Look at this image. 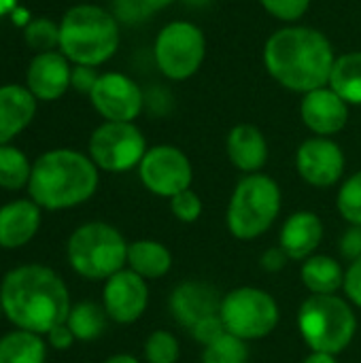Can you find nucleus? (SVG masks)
<instances>
[{
  "instance_id": "obj_40",
  "label": "nucleus",
  "mask_w": 361,
  "mask_h": 363,
  "mask_svg": "<svg viewBox=\"0 0 361 363\" xmlns=\"http://www.w3.org/2000/svg\"><path fill=\"white\" fill-rule=\"evenodd\" d=\"M177 0H140V6L145 11V15H151V13H157V11H164L168 9L170 4H174Z\"/></svg>"
},
{
  "instance_id": "obj_6",
  "label": "nucleus",
  "mask_w": 361,
  "mask_h": 363,
  "mask_svg": "<svg viewBox=\"0 0 361 363\" xmlns=\"http://www.w3.org/2000/svg\"><path fill=\"white\" fill-rule=\"evenodd\" d=\"M126 236L106 221H87L72 230L66 240V259L74 274L85 281H106L128 264Z\"/></svg>"
},
{
  "instance_id": "obj_3",
  "label": "nucleus",
  "mask_w": 361,
  "mask_h": 363,
  "mask_svg": "<svg viewBox=\"0 0 361 363\" xmlns=\"http://www.w3.org/2000/svg\"><path fill=\"white\" fill-rule=\"evenodd\" d=\"M100 170L91 157L77 149H49L32 162L30 198L49 213L68 211L94 198Z\"/></svg>"
},
{
  "instance_id": "obj_24",
  "label": "nucleus",
  "mask_w": 361,
  "mask_h": 363,
  "mask_svg": "<svg viewBox=\"0 0 361 363\" xmlns=\"http://www.w3.org/2000/svg\"><path fill=\"white\" fill-rule=\"evenodd\" d=\"M47 340L40 334L11 330L0 338V363H45Z\"/></svg>"
},
{
  "instance_id": "obj_42",
  "label": "nucleus",
  "mask_w": 361,
  "mask_h": 363,
  "mask_svg": "<svg viewBox=\"0 0 361 363\" xmlns=\"http://www.w3.org/2000/svg\"><path fill=\"white\" fill-rule=\"evenodd\" d=\"M11 19H13V23H15V26L26 28V26L30 23V13H28L23 6H15V9H13V13H11Z\"/></svg>"
},
{
  "instance_id": "obj_35",
  "label": "nucleus",
  "mask_w": 361,
  "mask_h": 363,
  "mask_svg": "<svg viewBox=\"0 0 361 363\" xmlns=\"http://www.w3.org/2000/svg\"><path fill=\"white\" fill-rule=\"evenodd\" d=\"M345 298L361 311V257L351 262L345 270V285H343Z\"/></svg>"
},
{
  "instance_id": "obj_36",
  "label": "nucleus",
  "mask_w": 361,
  "mask_h": 363,
  "mask_svg": "<svg viewBox=\"0 0 361 363\" xmlns=\"http://www.w3.org/2000/svg\"><path fill=\"white\" fill-rule=\"evenodd\" d=\"M340 257L349 264L361 257V225H349L338 240Z\"/></svg>"
},
{
  "instance_id": "obj_43",
  "label": "nucleus",
  "mask_w": 361,
  "mask_h": 363,
  "mask_svg": "<svg viewBox=\"0 0 361 363\" xmlns=\"http://www.w3.org/2000/svg\"><path fill=\"white\" fill-rule=\"evenodd\" d=\"M104 363H140L138 357L130 355V353H117V355H111L109 359H104Z\"/></svg>"
},
{
  "instance_id": "obj_37",
  "label": "nucleus",
  "mask_w": 361,
  "mask_h": 363,
  "mask_svg": "<svg viewBox=\"0 0 361 363\" xmlns=\"http://www.w3.org/2000/svg\"><path fill=\"white\" fill-rule=\"evenodd\" d=\"M100 72L91 66H74L72 64V77H70V89H77L85 96H89V91L94 89L96 81H98Z\"/></svg>"
},
{
  "instance_id": "obj_7",
  "label": "nucleus",
  "mask_w": 361,
  "mask_h": 363,
  "mask_svg": "<svg viewBox=\"0 0 361 363\" xmlns=\"http://www.w3.org/2000/svg\"><path fill=\"white\" fill-rule=\"evenodd\" d=\"M298 332L311 351L338 355L355 340V306L338 294L309 296L298 311Z\"/></svg>"
},
{
  "instance_id": "obj_14",
  "label": "nucleus",
  "mask_w": 361,
  "mask_h": 363,
  "mask_svg": "<svg viewBox=\"0 0 361 363\" xmlns=\"http://www.w3.org/2000/svg\"><path fill=\"white\" fill-rule=\"evenodd\" d=\"M102 306L113 323L132 325L147 313L149 306V285L143 277L130 268L119 270L104 281Z\"/></svg>"
},
{
  "instance_id": "obj_21",
  "label": "nucleus",
  "mask_w": 361,
  "mask_h": 363,
  "mask_svg": "<svg viewBox=\"0 0 361 363\" xmlns=\"http://www.w3.org/2000/svg\"><path fill=\"white\" fill-rule=\"evenodd\" d=\"M38 100L26 85H0V145H11L34 121Z\"/></svg>"
},
{
  "instance_id": "obj_27",
  "label": "nucleus",
  "mask_w": 361,
  "mask_h": 363,
  "mask_svg": "<svg viewBox=\"0 0 361 363\" xmlns=\"http://www.w3.org/2000/svg\"><path fill=\"white\" fill-rule=\"evenodd\" d=\"M32 177L30 157L15 145H0V189L21 191L28 189Z\"/></svg>"
},
{
  "instance_id": "obj_5",
  "label": "nucleus",
  "mask_w": 361,
  "mask_h": 363,
  "mask_svg": "<svg viewBox=\"0 0 361 363\" xmlns=\"http://www.w3.org/2000/svg\"><path fill=\"white\" fill-rule=\"evenodd\" d=\"M281 208L283 191L272 177L266 172L243 174L228 202V232L236 240H255L274 225Z\"/></svg>"
},
{
  "instance_id": "obj_38",
  "label": "nucleus",
  "mask_w": 361,
  "mask_h": 363,
  "mask_svg": "<svg viewBox=\"0 0 361 363\" xmlns=\"http://www.w3.org/2000/svg\"><path fill=\"white\" fill-rule=\"evenodd\" d=\"M45 340H47V347L53 349V351H68L77 342L74 334L70 332V328L66 323H60L53 330H49L45 334Z\"/></svg>"
},
{
  "instance_id": "obj_1",
  "label": "nucleus",
  "mask_w": 361,
  "mask_h": 363,
  "mask_svg": "<svg viewBox=\"0 0 361 363\" xmlns=\"http://www.w3.org/2000/svg\"><path fill=\"white\" fill-rule=\"evenodd\" d=\"M336 51L326 32L304 23H289L274 30L262 49L268 77L283 89L309 94L328 85Z\"/></svg>"
},
{
  "instance_id": "obj_25",
  "label": "nucleus",
  "mask_w": 361,
  "mask_h": 363,
  "mask_svg": "<svg viewBox=\"0 0 361 363\" xmlns=\"http://www.w3.org/2000/svg\"><path fill=\"white\" fill-rule=\"evenodd\" d=\"M328 85L349 104L361 106V51H345L336 55Z\"/></svg>"
},
{
  "instance_id": "obj_13",
  "label": "nucleus",
  "mask_w": 361,
  "mask_h": 363,
  "mask_svg": "<svg viewBox=\"0 0 361 363\" xmlns=\"http://www.w3.org/2000/svg\"><path fill=\"white\" fill-rule=\"evenodd\" d=\"M345 151L334 138L309 136L296 149V170L311 187L328 189L338 185L345 177Z\"/></svg>"
},
{
  "instance_id": "obj_2",
  "label": "nucleus",
  "mask_w": 361,
  "mask_h": 363,
  "mask_svg": "<svg viewBox=\"0 0 361 363\" xmlns=\"http://www.w3.org/2000/svg\"><path fill=\"white\" fill-rule=\"evenodd\" d=\"M4 319L15 330L45 336L70 313V291L64 279L45 264H23L0 281Z\"/></svg>"
},
{
  "instance_id": "obj_26",
  "label": "nucleus",
  "mask_w": 361,
  "mask_h": 363,
  "mask_svg": "<svg viewBox=\"0 0 361 363\" xmlns=\"http://www.w3.org/2000/svg\"><path fill=\"white\" fill-rule=\"evenodd\" d=\"M109 315L102 304L96 302H77L70 306V313L66 317V325L74 334L77 342H91L100 338L106 332L109 325Z\"/></svg>"
},
{
  "instance_id": "obj_16",
  "label": "nucleus",
  "mask_w": 361,
  "mask_h": 363,
  "mask_svg": "<svg viewBox=\"0 0 361 363\" xmlns=\"http://www.w3.org/2000/svg\"><path fill=\"white\" fill-rule=\"evenodd\" d=\"M221 300L223 296L215 285L204 281H185L172 289L168 308L172 319L189 332L200 321L219 315Z\"/></svg>"
},
{
  "instance_id": "obj_4",
  "label": "nucleus",
  "mask_w": 361,
  "mask_h": 363,
  "mask_svg": "<svg viewBox=\"0 0 361 363\" xmlns=\"http://www.w3.org/2000/svg\"><path fill=\"white\" fill-rule=\"evenodd\" d=\"M119 19L98 4H74L60 21V51L74 66L98 68L119 49Z\"/></svg>"
},
{
  "instance_id": "obj_39",
  "label": "nucleus",
  "mask_w": 361,
  "mask_h": 363,
  "mask_svg": "<svg viewBox=\"0 0 361 363\" xmlns=\"http://www.w3.org/2000/svg\"><path fill=\"white\" fill-rule=\"evenodd\" d=\"M289 262H291V259L287 257V253H285L279 245H277V247L266 249V251L262 253V257H260V266H262L266 272H270V274L281 272Z\"/></svg>"
},
{
  "instance_id": "obj_20",
  "label": "nucleus",
  "mask_w": 361,
  "mask_h": 363,
  "mask_svg": "<svg viewBox=\"0 0 361 363\" xmlns=\"http://www.w3.org/2000/svg\"><path fill=\"white\" fill-rule=\"evenodd\" d=\"M226 155L238 172L253 174L262 172V168L266 166L270 147L257 125L236 123L226 136Z\"/></svg>"
},
{
  "instance_id": "obj_28",
  "label": "nucleus",
  "mask_w": 361,
  "mask_h": 363,
  "mask_svg": "<svg viewBox=\"0 0 361 363\" xmlns=\"http://www.w3.org/2000/svg\"><path fill=\"white\" fill-rule=\"evenodd\" d=\"M202 363H249V342L223 334L202 351Z\"/></svg>"
},
{
  "instance_id": "obj_30",
  "label": "nucleus",
  "mask_w": 361,
  "mask_h": 363,
  "mask_svg": "<svg viewBox=\"0 0 361 363\" xmlns=\"http://www.w3.org/2000/svg\"><path fill=\"white\" fill-rule=\"evenodd\" d=\"M336 211L349 225H361V170L340 181Z\"/></svg>"
},
{
  "instance_id": "obj_10",
  "label": "nucleus",
  "mask_w": 361,
  "mask_h": 363,
  "mask_svg": "<svg viewBox=\"0 0 361 363\" xmlns=\"http://www.w3.org/2000/svg\"><path fill=\"white\" fill-rule=\"evenodd\" d=\"M147 138L136 123L102 121L87 140V155L100 172L121 174L138 168L147 153Z\"/></svg>"
},
{
  "instance_id": "obj_34",
  "label": "nucleus",
  "mask_w": 361,
  "mask_h": 363,
  "mask_svg": "<svg viewBox=\"0 0 361 363\" xmlns=\"http://www.w3.org/2000/svg\"><path fill=\"white\" fill-rule=\"evenodd\" d=\"M189 334L198 345L209 347L211 342H215L217 338H221L226 334V325L221 321V315H215V317H209V319L200 321L196 328L189 330Z\"/></svg>"
},
{
  "instance_id": "obj_9",
  "label": "nucleus",
  "mask_w": 361,
  "mask_h": 363,
  "mask_svg": "<svg viewBox=\"0 0 361 363\" xmlns=\"http://www.w3.org/2000/svg\"><path fill=\"white\" fill-rule=\"evenodd\" d=\"M219 315L226 332L245 342L270 336L281 321V308L274 296L251 285L228 291L221 300Z\"/></svg>"
},
{
  "instance_id": "obj_17",
  "label": "nucleus",
  "mask_w": 361,
  "mask_h": 363,
  "mask_svg": "<svg viewBox=\"0 0 361 363\" xmlns=\"http://www.w3.org/2000/svg\"><path fill=\"white\" fill-rule=\"evenodd\" d=\"M72 64L57 51L34 53L26 70V87L38 102H55L70 89Z\"/></svg>"
},
{
  "instance_id": "obj_45",
  "label": "nucleus",
  "mask_w": 361,
  "mask_h": 363,
  "mask_svg": "<svg viewBox=\"0 0 361 363\" xmlns=\"http://www.w3.org/2000/svg\"><path fill=\"white\" fill-rule=\"evenodd\" d=\"M185 6H189V9H202V6H206V4H211V2H215V0H181Z\"/></svg>"
},
{
  "instance_id": "obj_15",
  "label": "nucleus",
  "mask_w": 361,
  "mask_h": 363,
  "mask_svg": "<svg viewBox=\"0 0 361 363\" xmlns=\"http://www.w3.org/2000/svg\"><path fill=\"white\" fill-rule=\"evenodd\" d=\"M351 106L330 85L300 96V119L313 136L334 138L347 128Z\"/></svg>"
},
{
  "instance_id": "obj_23",
  "label": "nucleus",
  "mask_w": 361,
  "mask_h": 363,
  "mask_svg": "<svg viewBox=\"0 0 361 363\" xmlns=\"http://www.w3.org/2000/svg\"><path fill=\"white\" fill-rule=\"evenodd\" d=\"M345 270L340 259L315 253L302 262L300 281L311 296H336L345 285Z\"/></svg>"
},
{
  "instance_id": "obj_32",
  "label": "nucleus",
  "mask_w": 361,
  "mask_h": 363,
  "mask_svg": "<svg viewBox=\"0 0 361 363\" xmlns=\"http://www.w3.org/2000/svg\"><path fill=\"white\" fill-rule=\"evenodd\" d=\"M257 2L270 17L289 26V23L302 21V17L309 13L313 0H257Z\"/></svg>"
},
{
  "instance_id": "obj_12",
  "label": "nucleus",
  "mask_w": 361,
  "mask_h": 363,
  "mask_svg": "<svg viewBox=\"0 0 361 363\" xmlns=\"http://www.w3.org/2000/svg\"><path fill=\"white\" fill-rule=\"evenodd\" d=\"M87 98L94 111L102 117V121L136 123V119L140 117L147 104V96L143 87L132 77L117 70L100 72Z\"/></svg>"
},
{
  "instance_id": "obj_18",
  "label": "nucleus",
  "mask_w": 361,
  "mask_h": 363,
  "mask_svg": "<svg viewBox=\"0 0 361 363\" xmlns=\"http://www.w3.org/2000/svg\"><path fill=\"white\" fill-rule=\"evenodd\" d=\"M43 223V208L32 198H17L0 206V249L17 251L34 240Z\"/></svg>"
},
{
  "instance_id": "obj_29",
  "label": "nucleus",
  "mask_w": 361,
  "mask_h": 363,
  "mask_svg": "<svg viewBox=\"0 0 361 363\" xmlns=\"http://www.w3.org/2000/svg\"><path fill=\"white\" fill-rule=\"evenodd\" d=\"M23 40L34 53L57 51L60 49V23H55L49 17L30 19V23L23 28Z\"/></svg>"
},
{
  "instance_id": "obj_46",
  "label": "nucleus",
  "mask_w": 361,
  "mask_h": 363,
  "mask_svg": "<svg viewBox=\"0 0 361 363\" xmlns=\"http://www.w3.org/2000/svg\"><path fill=\"white\" fill-rule=\"evenodd\" d=\"M4 317V313H2V298H0V319Z\"/></svg>"
},
{
  "instance_id": "obj_31",
  "label": "nucleus",
  "mask_w": 361,
  "mask_h": 363,
  "mask_svg": "<svg viewBox=\"0 0 361 363\" xmlns=\"http://www.w3.org/2000/svg\"><path fill=\"white\" fill-rule=\"evenodd\" d=\"M143 353L147 363H177L181 357V345L172 332L155 330L147 336Z\"/></svg>"
},
{
  "instance_id": "obj_44",
  "label": "nucleus",
  "mask_w": 361,
  "mask_h": 363,
  "mask_svg": "<svg viewBox=\"0 0 361 363\" xmlns=\"http://www.w3.org/2000/svg\"><path fill=\"white\" fill-rule=\"evenodd\" d=\"M15 6H17V0H0V17L11 15Z\"/></svg>"
},
{
  "instance_id": "obj_22",
  "label": "nucleus",
  "mask_w": 361,
  "mask_h": 363,
  "mask_svg": "<svg viewBox=\"0 0 361 363\" xmlns=\"http://www.w3.org/2000/svg\"><path fill=\"white\" fill-rule=\"evenodd\" d=\"M132 272L143 277L145 281H157L164 279L172 268V253L170 249L153 238H140L132 240L128 245V264Z\"/></svg>"
},
{
  "instance_id": "obj_8",
  "label": "nucleus",
  "mask_w": 361,
  "mask_h": 363,
  "mask_svg": "<svg viewBox=\"0 0 361 363\" xmlns=\"http://www.w3.org/2000/svg\"><path fill=\"white\" fill-rule=\"evenodd\" d=\"M153 60L168 81H187L206 60V34L189 19H172L153 40Z\"/></svg>"
},
{
  "instance_id": "obj_11",
  "label": "nucleus",
  "mask_w": 361,
  "mask_h": 363,
  "mask_svg": "<svg viewBox=\"0 0 361 363\" xmlns=\"http://www.w3.org/2000/svg\"><path fill=\"white\" fill-rule=\"evenodd\" d=\"M136 170L143 187L149 194L166 200L189 189L194 181V166L189 155L174 145L149 147Z\"/></svg>"
},
{
  "instance_id": "obj_41",
  "label": "nucleus",
  "mask_w": 361,
  "mask_h": 363,
  "mask_svg": "<svg viewBox=\"0 0 361 363\" xmlns=\"http://www.w3.org/2000/svg\"><path fill=\"white\" fill-rule=\"evenodd\" d=\"M302 363H338L336 355H330V353H319V351H311L304 362Z\"/></svg>"
},
{
  "instance_id": "obj_19",
  "label": "nucleus",
  "mask_w": 361,
  "mask_h": 363,
  "mask_svg": "<svg viewBox=\"0 0 361 363\" xmlns=\"http://www.w3.org/2000/svg\"><path fill=\"white\" fill-rule=\"evenodd\" d=\"M323 234L326 228L317 213L296 211L285 219L279 232V247L291 262H304L317 253L319 245L323 242Z\"/></svg>"
},
{
  "instance_id": "obj_33",
  "label": "nucleus",
  "mask_w": 361,
  "mask_h": 363,
  "mask_svg": "<svg viewBox=\"0 0 361 363\" xmlns=\"http://www.w3.org/2000/svg\"><path fill=\"white\" fill-rule=\"evenodd\" d=\"M168 202H170L172 217L179 219L181 223H196L202 217V211H204L202 198L191 187L185 189V191H181V194H177Z\"/></svg>"
}]
</instances>
